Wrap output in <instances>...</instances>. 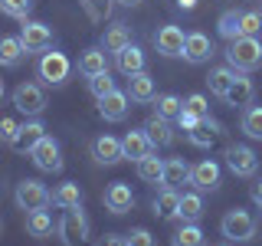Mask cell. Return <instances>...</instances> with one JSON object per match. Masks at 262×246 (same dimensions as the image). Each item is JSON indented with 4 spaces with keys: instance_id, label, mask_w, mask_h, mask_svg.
Here are the masks:
<instances>
[{
    "instance_id": "8992f818",
    "label": "cell",
    "mask_w": 262,
    "mask_h": 246,
    "mask_svg": "<svg viewBox=\"0 0 262 246\" xmlns=\"http://www.w3.org/2000/svg\"><path fill=\"white\" fill-rule=\"evenodd\" d=\"M30 158L36 164V171H43V174H59L62 171V148H59V141H56L53 135H46L43 141L33 148Z\"/></svg>"
},
{
    "instance_id": "8fae6325",
    "label": "cell",
    "mask_w": 262,
    "mask_h": 246,
    "mask_svg": "<svg viewBox=\"0 0 262 246\" xmlns=\"http://www.w3.org/2000/svg\"><path fill=\"white\" fill-rule=\"evenodd\" d=\"M184 30L174 27V23H167V27H161L158 33H154V46H158L161 56H167V59H174V56H184Z\"/></svg>"
},
{
    "instance_id": "74e56055",
    "label": "cell",
    "mask_w": 262,
    "mask_h": 246,
    "mask_svg": "<svg viewBox=\"0 0 262 246\" xmlns=\"http://www.w3.org/2000/svg\"><path fill=\"white\" fill-rule=\"evenodd\" d=\"M115 89V79H112V72H98V76L89 79V92H92L95 98H102V95H108Z\"/></svg>"
},
{
    "instance_id": "1f68e13d",
    "label": "cell",
    "mask_w": 262,
    "mask_h": 246,
    "mask_svg": "<svg viewBox=\"0 0 262 246\" xmlns=\"http://www.w3.org/2000/svg\"><path fill=\"white\" fill-rule=\"evenodd\" d=\"M27 233L33 236V240H46V236H53V217H49V210L27 213Z\"/></svg>"
},
{
    "instance_id": "ac0fdd59",
    "label": "cell",
    "mask_w": 262,
    "mask_h": 246,
    "mask_svg": "<svg viewBox=\"0 0 262 246\" xmlns=\"http://www.w3.org/2000/svg\"><path fill=\"white\" fill-rule=\"evenodd\" d=\"M252 98H256L252 79L243 76V72H236V79H233V86H229V92L223 95V102L233 105V109H246V105H252Z\"/></svg>"
},
{
    "instance_id": "3957f363",
    "label": "cell",
    "mask_w": 262,
    "mask_h": 246,
    "mask_svg": "<svg viewBox=\"0 0 262 246\" xmlns=\"http://www.w3.org/2000/svg\"><path fill=\"white\" fill-rule=\"evenodd\" d=\"M13 200H16V207L27 210V213H33V210H46L49 203H53V191H46V184H39V180L27 177V180H20V184H16Z\"/></svg>"
},
{
    "instance_id": "f6af8a7d",
    "label": "cell",
    "mask_w": 262,
    "mask_h": 246,
    "mask_svg": "<svg viewBox=\"0 0 262 246\" xmlns=\"http://www.w3.org/2000/svg\"><path fill=\"white\" fill-rule=\"evenodd\" d=\"M252 203L262 210V180H256V184H252Z\"/></svg>"
},
{
    "instance_id": "603a6c76",
    "label": "cell",
    "mask_w": 262,
    "mask_h": 246,
    "mask_svg": "<svg viewBox=\"0 0 262 246\" xmlns=\"http://www.w3.org/2000/svg\"><path fill=\"white\" fill-rule=\"evenodd\" d=\"M105 49L102 46H89L85 53L79 56V72L85 79H92V76H98V72H108V63H105Z\"/></svg>"
},
{
    "instance_id": "44dd1931",
    "label": "cell",
    "mask_w": 262,
    "mask_h": 246,
    "mask_svg": "<svg viewBox=\"0 0 262 246\" xmlns=\"http://www.w3.org/2000/svg\"><path fill=\"white\" fill-rule=\"evenodd\" d=\"M190 171L193 168L184 158H167V161H164V180H161V184L164 187H177V191H180L184 184H190Z\"/></svg>"
},
{
    "instance_id": "7a4b0ae2",
    "label": "cell",
    "mask_w": 262,
    "mask_h": 246,
    "mask_svg": "<svg viewBox=\"0 0 262 246\" xmlns=\"http://www.w3.org/2000/svg\"><path fill=\"white\" fill-rule=\"evenodd\" d=\"M220 230H223V236L229 243H249L252 236H256V217H252L249 210L236 207L220 220Z\"/></svg>"
},
{
    "instance_id": "d590c367",
    "label": "cell",
    "mask_w": 262,
    "mask_h": 246,
    "mask_svg": "<svg viewBox=\"0 0 262 246\" xmlns=\"http://www.w3.org/2000/svg\"><path fill=\"white\" fill-rule=\"evenodd\" d=\"M243 131L252 141H262V105H249L243 112Z\"/></svg>"
},
{
    "instance_id": "5bb4252c",
    "label": "cell",
    "mask_w": 262,
    "mask_h": 246,
    "mask_svg": "<svg viewBox=\"0 0 262 246\" xmlns=\"http://www.w3.org/2000/svg\"><path fill=\"white\" fill-rule=\"evenodd\" d=\"M131 98L128 92H121V89H112L108 95L98 98V115H102L105 121H125L128 118V109H131Z\"/></svg>"
},
{
    "instance_id": "836d02e7",
    "label": "cell",
    "mask_w": 262,
    "mask_h": 246,
    "mask_svg": "<svg viewBox=\"0 0 262 246\" xmlns=\"http://www.w3.org/2000/svg\"><path fill=\"white\" fill-rule=\"evenodd\" d=\"M239 13H243V10H223V13H220V20H216V33H220L223 39H229V43L243 36V27H239Z\"/></svg>"
},
{
    "instance_id": "9a60e30c",
    "label": "cell",
    "mask_w": 262,
    "mask_h": 246,
    "mask_svg": "<svg viewBox=\"0 0 262 246\" xmlns=\"http://www.w3.org/2000/svg\"><path fill=\"white\" fill-rule=\"evenodd\" d=\"M92 158H95V164H105V168H112V164L125 161V148H121V138L98 135L95 141H92Z\"/></svg>"
},
{
    "instance_id": "816d5d0a",
    "label": "cell",
    "mask_w": 262,
    "mask_h": 246,
    "mask_svg": "<svg viewBox=\"0 0 262 246\" xmlns=\"http://www.w3.org/2000/svg\"><path fill=\"white\" fill-rule=\"evenodd\" d=\"M259 13H262V10H259Z\"/></svg>"
},
{
    "instance_id": "6da1fadb",
    "label": "cell",
    "mask_w": 262,
    "mask_h": 246,
    "mask_svg": "<svg viewBox=\"0 0 262 246\" xmlns=\"http://www.w3.org/2000/svg\"><path fill=\"white\" fill-rule=\"evenodd\" d=\"M226 63L233 66L236 72H252L262 66V43L256 36H239L233 39L226 49Z\"/></svg>"
},
{
    "instance_id": "d6a6232c",
    "label": "cell",
    "mask_w": 262,
    "mask_h": 246,
    "mask_svg": "<svg viewBox=\"0 0 262 246\" xmlns=\"http://www.w3.org/2000/svg\"><path fill=\"white\" fill-rule=\"evenodd\" d=\"M170 243L174 246H207V236H203L200 223H180L177 233L170 236Z\"/></svg>"
},
{
    "instance_id": "7402d4cb",
    "label": "cell",
    "mask_w": 262,
    "mask_h": 246,
    "mask_svg": "<svg viewBox=\"0 0 262 246\" xmlns=\"http://www.w3.org/2000/svg\"><path fill=\"white\" fill-rule=\"evenodd\" d=\"M144 131H147V138H151V145H154V148H167V145H174V128H170V118L151 115V118L144 121Z\"/></svg>"
},
{
    "instance_id": "4fadbf2b",
    "label": "cell",
    "mask_w": 262,
    "mask_h": 246,
    "mask_svg": "<svg viewBox=\"0 0 262 246\" xmlns=\"http://www.w3.org/2000/svg\"><path fill=\"white\" fill-rule=\"evenodd\" d=\"M105 210L115 213V217H121V213H128L131 207H135V194H131V187L125 184V180H115V184L105 187Z\"/></svg>"
},
{
    "instance_id": "8d00e7d4",
    "label": "cell",
    "mask_w": 262,
    "mask_h": 246,
    "mask_svg": "<svg viewBox=\"0 0 262 246\" xmlns=\"http://www.w3.org/2000/svg\"><path fill=\"white\" fill-rule=\"evenodd\" d=\"M0 10L13 20H27V13L33 10V0H0Z\"/></svg>"
},
{
    "instance_id": "7dc6e473",
    "label": "cell",
    "mask_w": 262,
    "mask_h": 246,
    "mask_svg": "<svg viewBox=\"0 0 262 246\" xmlns=\"http://www.w3.org/2000/svg\"><path fill=\"white\" fill-rule=\"evenodd\" d=\"M118 4H121V7H138L141 0H118Z\"/></svg>"
},
{
    "instance_id": "f546056e",
    "label": "cell",
    "mask_w": 262,
    "mask_h": 246,
    "mask_svg": "<svg viewBox=\"0 0 262 246\" xmlns=\"http://www.w3.org/2000/svg\"><path fill=\"white\" fill-rule=\"evenodd\" d=\"M53 207H62V210L82 207V191H79L76 180H66V184L56 187V191H53Z\"/></svg>"
},
{
    "instance_id": "681fc988",
    "label": "cell",
    "mask_w": 262,
    "mask_h": 246,
    "mask_svg": "<svg viewBox=\"0 0 262 246\" xmlns=\"http://www.w3.org/2000/svg\"><path fill=\"white\" fill-rule=\"evenodd\" d=\"M216 246H233V243H229V240H226V243H216Z\"/></svg>"
},
{
    "instance_id": "d4e9b609",
    "label": "cell",
    "mask_w": 262,
    "mask_h": 246,
    "mask_svg": "<svg viewBox=\"0 0 262 246\" xmlns=\"http://www.w3.org/2000/svg\"><path fill=\"white\" fill-rule=\"evenodd\" d=\"M216 135H220V121H216V118H210V115L196 121V128H193V131H187V138H190V145H193V148H213Z\"/></svg>"
},
{
    "instance_id": "cb8c5ba5",
    "label": "cell",
    "mask_w": 262,
    "mask_h": 246,
    "mask_svg": "<svg viewBox=\"0 0 262 246\" xmlns=\"http://www.w3.org/2000/svg\"><path fill=\"white\" fill-rule=\"evenodd\" d=\"M128 98L131 102H154L158 98V89H154V79L147 72H138V76H128Z\"/></svg>"
},
{
    "instance_id": "f907efd6",
    "label": "cell",
    "mask_w": 262,
    "mask_h": 246,
    "mask_svg": "<svg viewBox=\"0 0 262 246\" xmlns=\"http://www.w3.org/2000/svg\"><path fill=\"white\" fill-rule=\"evenodd\" d=\"M0 230H4V223H0Z\"/></svg>"
},
{
    "instance_id": "c3c4849f",
    "label": "cell",
    "mask_w": 262,
    "mask_h": 246,
    "mask_svg": "<svg viewBox=\"0 0 262 246\" xmlns=\"http://www.w3.org/2000/svg\"><path fill=\"white\" fill-rule=\"evenodd\" d=\"M0 98H4V79H0Z\"/></svg>"
},
{
    "instance_id": "ba28073f",
    "label": "cell",
    "mask_w": 262,
    "mask_h": 246,
    "mask_svg": "<svg viewBox=\"0 0 262 246\" xmlns=\"http://www.w3.org/2000/svg\"><path fill=\"white\" fill-rule=\"evenodd\" d=\"M223 158H226V168L233 171L236 177H252L259 171V158L249 145H229Z\"/></svg>"
},
{
    "instance_id": "30bf717a",
    "label": "cell",
    "mask_w": 262,
    "mask_h": 246,
    "mask_svg": "<svg viewBox=\"0 0 262 246\" xmlns=\"http://www.w3.org/2000/svg\"><path fill=\"white\" fill-rule=\"evenodd\" d=\"M220 180H223V171H220V164L213 161V158H203L200 164H193L190 184H193L200 194H213V191L220 187Z\"/></svg>"
},
{
    "instance_id": "b9f144b4",
    "label": "cell",
    "mask_w": 262,
    "mask_h": 246,
    "mask_svg": "<svg viewBox=\"0 0 262 246\" xmlns=\"http://www.w3.org/2000/svg\"><path fill=\"white\" fill-rule=\"evenodd\" d=\"M16 131H20V121H16V118H0V141L10 145L16 138Z\"/></svg>"
},
{
    "instance_id": "f1b7e54d",
    "label": "cell",
    "mask_w": 262,
    "mask_h": 246,
    "mask_svg": "<svg viewBox=\"0 0 262 246\" xmlns=\"http://www.w3.org/2000/svg\"><path fill=\"white\" fill-rule=\"evenodd\" d=\"M200 217H203V197L200 194H180L177 220H184V223H200Z\"/></svg>"
},
{
    "instance_id": "4dcf8cb0",
    "label": "cell",
    "mask_w": 262,
    "mask_h": 246,
    "mask_svg": "<svg viewBox=\"0 0 262 246\" xmlns=\"http://www.w3.org/2000/svg\"><path fill=\"white\" fill-rule=\"evenodd\" d=\"M233 79H236V69H233V66H216V69H210L207 86H210L213 95L223 98V95L229 92V86H233Z\"/></svg>"
},
{
    "instance_id": "ab89813d",
    "label": "cell",
    "mask_w": 262,
    "mask_h": 246,
    "mask_svg": "<svg viewBox=\"0 0 262 246\" xmlns=\"http://www.w3.org/2000/svg\"><path fill=\"white\" fill-rule=\"evenodd\" d=\"M184 109L193 112V115H200V118H207V115H210V102H207V95H203V92H193V95L184 98Z\"/></svg>"
},
{
    "instance_id": "f35d334b",
    "label": "cell",
    "mask_w": 262,
    "mask_h": 246,
    "mask_svg": "<svg viewBox=\"0 0 262 246\" xmlns=\"http://www.w3.org/2000/svg\"><path fill=\"white\" fill-rule=\"evenodd\" d=\"M239 27H243V36H256L262 30V13L259 10H243L239 13Z\"/></svg>"
},
{
    "instance_id": "7c38bea8",
    "label": "cell",
    "mask_w": 262,
    "mask_h": 246,
    "mask_svg": "<svg viewBox=\"0 0 262 246\" xmlns=\"http://www.w3.org/2000/svg\"><path fill=\"white\" fill-rule=\"evenodd\" d=\"M43 138H46V125H43L39 118H30V121H23V125H20L16 138L10 141V148H13L16 154H30L33 148L43 141Z\"/></svg>"
},
{
    "instance_id": "484cf974",
    "label": "cell",
    "mask_w": 262,
    "mask_h": 246,
    "mask_svg": "<svg viewBox=\"0 0 262 246\" xmlns=\"http://www.w3.org/2000/svg\"><path fill=\"white\" fill-rule=\"evenodd\" d=\"M177 207H180L177 187H164V191L154 197V213H158L161 220H177Z\"/></svg>"
},
{
    "instance_id": "e575fe53",
    "label": "cell",
    "mask_w": 262,
    "mask_h": 246,
    "mask_svg": "<svg viewBox=\"0 0 262 246\" xmlns=\"http://www.w3.org/2000/svg\"><path fill=\"white\" fill-rule=\"evenodd\" d=\"M180 112H184V98H177L174 92H164V95L154 98V115H161V118L177 121Z\"/></svg>"
},
{
    "instance_id": "e0dca14e",
    "label": "cell",
    "mask_w": 262,
    "mask_h": 246,
    "mask_svg": "<svg viewBox=\"0 0 262 246\" xmlns=\"http://www.w3.org/2000/svg\"><path fill=\"white\" fill-rule=\"evenodd\" d=\"M121 148H125V158L128 161H141L144 154H151V151H158V148L151 145V138H147V131L144 128H131L125 138H121Z\"/></svg>"
},
{
    "instance_id": "60d3db41",
    "label": "cell",
    "mask_w": 262,
    "mask_h": 246,
    "mask_svg": "<svg viewBox=\"0 0 262 246\" xmlns=\"http://www.w3.org/2000/svg\"><path fill=\"white\" fill-rule=\"evenodd\" d=\"M125 236H128V246H158V243H154V236H151V230H144V227H135Z\"/></svg>"
},
{
    "instance_id": "7bdbcfd3",
    "label": "cell",
    "mask_w": 262,
    "mask_h": 246,
    "mask_svg": "<svg viewBox=\"0 0 262 246\" xmlns=\"http://www.w3.org/2000/svg\"><path fill=\"white\" fill-rule=\"evenodd\" d=\"M196 121H200V115H193V112H187V109L177 115V128H180V131H193Z\"/></svg>"
},
{
    "instance_id": "5b68a950",
    "label": "cell",
    "mask_w": 262,
    "mask_h": 246,
    "mask_svg": "<svg viewBox=\"0 0 262 246\" xmlns=\"http://www.w3.org/2000/svg\"><path fill=\"white\" fill-rule=\"evenodd\" d=\"M36 72H39V79H43L46 86H56V89H59V86L69 82L72 66H69V59H66V53H43Z\"/></svg>"
},
{
    "instance_id": "9c48e42d",
    "label": "cell",
    "mask_w": 262,
    "mask_h": 246,
    "mask_svg": "<svg viewBox=\"0 0 262 246\" xmlns=\"http://www.w3.org/2000/svg\"><path fill=\"white\" fill-rule=\"evenodd\" d=\"M20 39L27 46V53H46L53 46V27L39 20H23V30H20Z\"/></svg>"
},
{
    "instance_id": "52a82bcc",
    "label": "cell",
    "mask_w": 262,
    "mask_h": 246,
    "mask_svg": "<svg viewBox=\"0 0 262 246\" xmlns=\"http://www.w3.org/2000/svg\"><path fill=\"white\" fill-rule=\"evenodd\" d=\"M13 105H16V112L36 118V115L46 109V92L36 86V82H20V86L13 89Z\"/></svg>"
},
{
    "instance_id": "83f0119b",
    "label": "cell",
    "mask_w": 262,
    "mask_h": 246,
    "mask_svg": "<svg viewBox=\"0 0 262 246\" xmlns=\"http://www.w3.org/2000/svg\"><path fill=\"white\" fill-rule=\"evenodd\" d=\"M138 177H141L144 184H161L164 180V161L158 158V151L144 154V158L138 161Z\"/></svg>"
},
{
    "instance_id": "2e32d148",
    "label": "cell",
    "mask_w": 262,
    "mask_h": 246,
    "mask_svg": "<svg viewBox=\"0 0 262 246\" xmlns=\"http://www.w3.org/2000/svg\"><path fill=\"white\" fill-rule=\"evenodd\" d=\"M216 53L213 49V39L207 36V33H187V43H184V59L190 66H203L210 59V56Z\"/></svg>"
},
{
    "instance_id": "bcb514c9",
    "label": "cell",
    "mask_w": 262,
    "mask_h": 246,
    "mask_svg": "<svg viewBox=\"0 0 262 246\" xmlns=\"http://www.w3.org/2000/svg\"><path fill=\"white\" fill-rule=\"evenodd\" d=\"M177 7H180V10H193L196 0H177Z\"/></svg>"
},
{
    "instance_id": "ee69618b",
    "label": "cell",
    "mask_w": 262,
    "mask_h": 246,
    "mask_svg": "<svg viewBox=\"0 0 262 246\" xmlns=\"http://www.w3.org/2000/svg\"><path fill=\"white\" fill-rule=\"evenodd\" d=\"M95 246H128V236H118V233H105Z\"/></svg>"
},
{
    "instance_id": "4316f807",
    "label": "cell",
    "mask_w": 262,
    "mask_h": 246,
    "mask_svg": "<svg viewBox=\"0 0 262 246\" xmlns=\"http://www.w3.org/2000/svg\"><path fill=\"white\" fill-rule=\"evenodd\" d=\"M125 46H131L128 27H125V23H112V27L102 33V49H105V53H121Z\"/></svg>"
},
{
    "instance_id": "ffe728a7",
    "label": "cell",
    "mask_w": 262,
    "mask_h": 246,
    "mask_svg": "<svg viewBox=\"0 0 262 246\" xmlns=\"http://www.w3.org/2000/svg\"><path fill=\"white\" fill-rule=\"evenodd\" d=\"M23 56H27V46L20 36H0V69H16Z\"/></svg>"
},
{
    "instance_id": "d6986e66",
    "label": "cell",
    "mask_w": 262,
    "mask_h": 246,
    "mask_svg": "<svg viewBox=\"0 0 262 246\" xmlns=\"http://www.w3.org/2000/svg\"><path fill=\"white\" fill-rule=\"evenodd\" d=\"M144 49L141 46H125L121 53H115V66H118L121 76H138V72H144Z\"/></svg>"
},
{
    "instance_id": "277c9868",
    "label": "cell",
    "mask_w": 262,
    "mask_h": 246,
    "mask_svg": "<svg viewBox=\"0 0 262 246\" xmlns=\"http://www.w3.org/2000/svg\"><path fill=\"white\" fill-rule=\"evenodd\" d=\"M56 233H59L62 246H76V243H85L89 236V217L82 213V207H69L59 217V223H56Z\"/></svg>"
}]
</instances>
